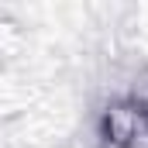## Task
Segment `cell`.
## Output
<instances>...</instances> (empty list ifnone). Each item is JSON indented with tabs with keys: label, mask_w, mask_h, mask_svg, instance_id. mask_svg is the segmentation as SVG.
I'll use <instances>...</instances> for the list:
<instances>
[{
	"label": "cell",
	"mask_w": 148,
	"mask_h": 148,
	"mask_svg": "<svg viewBox=\"0 0 148 148\" xmlns=\"http://www.w3.org/2000/svg\"><path fill=\"white\" fill-rule=\"evenodd\" d=\"M131 100H134V103H138L141 110H148V73L141 76V83L134 86V93H131Z\"/></svg>",
	"instance_id": "obj_2"
},
{
	"label": "cell",
	"mask_w": 148,
	"mask_h": 148,
	"mask_svg": "<svg viewBox=\"0 0 148 148\" xmlns=\"http://www.w3.org/2000/svg\"><path fill=\"white\" fill-rule=\"evenodd\" d=\"M100 138L110 148H138L148 141V110H141L134 100L114 103L103 110L100 121Z\"/></svg>",
	"instance_id": "obj_1"
}]
</instances>
